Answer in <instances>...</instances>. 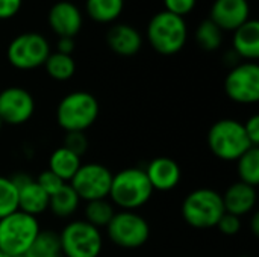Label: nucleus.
<instances>
[{
    "label": "nucleus",
    "instance_id": "nucleus-34",
    "mask_svg": "<svg viewBox=\"0 0 259 257\" xmlns=\"http://www.w3.org/2000/svg\"><path fill=\"white\" fill-rule=\"evenodd\" d=\"M23 0H0V20H8L18 14Z\"/></svg>",
    "mask_w": 259,
    "mask_h": 257
},
{
    "label": "nucleus",
    "instance_id": "nucleus-31",
    "mask_svg": "<svg viewBox=\"0 0 259 257\" xmlns=\"http://www.w3.org/2000/svg\"><path fill=\"white\" fill-rule=\"evenodd\" d=\"M219 229V232L225 236H235L241 232L243 229V223H241V218L240 217H235L232 214H225L220 221L217 223L215 226Z\"/></svg>",
    "mask_w": 259,
    "mask_h": 257
},
{
    "label": "nucleus",
    "instance_id": "nucleus-12",
    "mask_svg": "<svg viewBox=\"0 0 259 257\" xmlns=\"http://www.w3.org/2000/svg\"><path fill=\"white\" fill-rule=\"evenodd\" d=\"M35 114L33 95L21 86L0 91V120L6 126H23Z\"/></svg>",
    "mask_w": 259,
    "mask_h": 257
},
{
    "label": "nucleus",
    "instance_id": "nucleus-26",
    "mask_svg": "<svg viewBox=\"0 0 259 257\" xmlns=\"http://www.w3.org/2000/svg\"><path fill=\"white\" fill-rule=\"evenodd\" d=\"M194 38L200 48H203L206 52H214L222 47L223 30L212 20L206 18L196 27Z\"/></svg>",
    "mask_w": 259,
    "mask_h": 257
},
{
    "label": "nucleus",
    "instance_id": "nucleus-13",
    "mask_svg": "<svg viewBox=\"0 0 259 257\" xmlns=\"http://www.w3.org/2000/svg\"><path fill=\"white\" fill-rule=\"evenodd\" d=\"M18 189V211L38 217L49 211L50 195L26 173H17L11 177Z\"/></svg>",
    "mask_w": 259,
    "mask_h": 257
},
{
    "label": "nucleus",
    "instance_id": "nucleus-2",
    "mask_svg": "<svg viewBox=\"0 0 259 257\" xmlns=\"http://www.w3.org/2000/svg\"><path fill=\"white\" fill-rule=\"evenodd\" d=\"M206 144L209 151L223 162H237L253 147L246 135L243 123L234 118L215 121L208 130Z\"/></svg>",
    "mask_w": 259,
    "mask_h": 257
},
{
    "label": "nucleus",
    "instance_id": "nucleus-23",
    "mask_svg": "<svg viewBox=\"0 0 259 257\" xmlns=\"http://www.w3.org/2000/svg\"><path fill=\"white\" fill-rule=\"evenodd\" d=\"M115 212V206L109 201V198L87 201L83 208V221L97 229H106Z\"/></svg>",
    "mask_w": 259,
    "mask_h": 257
},
{
    "label": "nucleus",
    "instance_id": "nucleus-41",
    "mask_svg": "<svg viewBox=\"0 0 259 257\" xmlns=\"http://www.w3.org/2000/svg\"><path fill=\"white\" fill-rule=\"evenodd\" d=\"M238 257H250V256H238Z\"/></svg>",
    "mask_w": 259,
    "mask_h": 257
},
{
    "label": "nucleus",
    "instance_id": "nucleus-25",
    "mask_svg": "<svg viewBox=\"0 0 259 257\" xmlns=\"http://www.w3.org/2000/svg\"><path fill=\"white\" fill-rule=\"evenodd\" d=\"M58 254H62L59 233L50 229L39 230L27 251L29 257H52Z\"/></svg>",
    "mask_w": 259,
    "mask_h": 257
},
{
    "label": "nucleus",
    "instance_id": "nucleus-21",
    "mask_svg": "<svg viewBox=\"0 0 259 257\" xmlns=\"http://www.w3.org/2000/svg\"><path fill=\"white\" fill-rule=\"evenodd\" d=\"M79 204H80V198L77 197L74 189L68 183H65L59 191H56L55 194L50 195L49 211L55 217H58L61 220H67L77 212Z\"/></svg>",
    "mask_w": 259,
    "mask_h": 257
},
{
    "label": "nucleus",
    "instance_id": "nucleus-29",
    "mask_svg": "<svg viewBox=\"0 0 259 257\" xmlns=\"http://www.w3.org/2000/svg\"><path fill=\"white\" fill-rule=\"evenodd\" d=\"M90 145L88 136L85 135V132H67L64 136V144L62 147H65L67 150L73 151L74 155L80 156L87 153Z\"/></svg>",
    "mask_w": 259,
    "mask_h": 257
},
{
    "label": "nucleus",
    "instance_id": "nucleus-15",
    "mask_svg": "<svg viewBox=\"0 0 259 257\" xmlns=\"http://www.w3.org/2000/svg\"><path fill=\"white\" fill-rule=\"evenodd\" d=\"M49 20V26L50 29L59 36H68V38H74L82 27V14L79 11V8L67 0L58 2L55 3L47 15Z\"/></svg>",
    "mask_w": 259,
    "mask_h": 257
},
{
    "label": "nucleus",
    "instance_id": "nucleus-5",
    "mask_svg": "<svg viewBox=\"0 0 259 257\" xmlns=\"http://www.w3.org/2000/svg\"><path fill=\"white\" fill-rule=\"evenodd\" d=\"M188 27L184 17L168 11L155 14L147 24V39L159 55H176L187 44Z\"/></svg>",
    "mask_w": 259,
    "mask_h": 257
},
{
    "label": "nucleus",
    "instance_id": "nucleus-7",
    "mask_svg": "<svg viewBox=\"0 0 259 257\" xmlns=\"http://www.w3.org/2000/svg\"><path fill=\"white\" fill-rule=\"evenodd\" d=\"M106 235L115 247L137 250L147 244L150 224L137 211H117L106 226Z\"/></svg>",
    "mask_w": 259,
    "mask_h": 257
},
{
    "label": "nucleus",
    "instance_id": "nucleus-3",
    "mask_svg": "<svg viewBox=\"0 0 259 257\" xmlns=\"http://www.w3.org/2000/svg\"><path fill=\"white\" fill-rule=\"evenodd\" d=\"M99 100L88 91H73L61 98L56 108V123L67 132H85L99 118Z\"/></svg>",
    "mask_w": 259,
    "mask_h": 257
},
{
    "label": "nucleus",
    "instance_id": "nucleus-22",
    "mask_svg": "<svg viewBox=\"0 0 259 257\" xmlns=\"http://www.w3.org/2000/svg\"><path fill=\"white\" fill-rule=\"evenodd\" d=\"M46 73L49 77L58 82H65L71 79L76 73V62L71 55H64L59 52H50L44 62Z\"/></svg>",
    "mask_w": 259,
    "mask_h": 257
},
{
    "label": "nucleus",
    "instance_id": "nucleus-39",
    "mask_svg": "<svg viewBox=\"0 0 259 257\" xmlns=\"http://www.w3.org/2000/svg\"><path fill=\"white\" fill-rule=\"evenodd\" d=\"M12 257H29L27 254H23V256H12Z\"/></svg>",
    "mask_w": 259,
    "mask_h": 257
},
{
    "label": "nucleus",
    "instance_id": "nucleus-32",
    "mask_svg": "<svg viewBox=\"0 0 259 257\" xmlns=\"http://www.w3.org/2000/svg\"><path fill=\"white\" fill-rule=\"evenodd\" d=\"M197 0H164V11H168L175 15L184 17L187 14H190L194 6H196Z\"/></svg>",
    "mask_w": 259,
    "mask_h": 257
},
{
    "label": "nucleus",
    "instance_id": "nucleus-10",
    "mask_svg": "<svg viewBox=\"0 0 259 257\" xmlns=\"http://www.w3.org/2000/svg\"><path fill=\"white\" fill-rule=\"evenodd\" d=\"M114 173L97 162L82 164L68 185L74 189L80 201L103 200L109 197Z\"/></svg>",
    "mask_w": 259,
    "mask_h": 257
},
{
    "label": "nucleus",
    "instance_id": "nucleus-8",
    "mask_svg": "<svg viewBox=\"0 0 259 257\" xmlns=\"http://www.w3.org/2000/svg\"><path fill=\"white\" fill-rule=\"evenodd\" d=\"M61 253L64 257H99L103 251L100 229L83 220H74L59 232Z\"/></svg>",
    "mask_w": 259,
    "mask_h": 257
},
{
    "label": "nucleus",
    "instance_id": "nucleus-27",
    "mask_svg": "<svg viewBox=\"0 0 259 257\" xmlns=\"http://www.w3.org/2000/svg\"><path fill=\"white\" fill-rule=\"evenodd\" d=\"M237 170L240 182L247 183L253 188L259 185V148L252 147L247 150L238 161H237Z\"/></svg>",
    "mask_w": 259,
    "mask_h": 257
},
{
    "label": "nucleus",
    "instance_id": "nucleus-28",
    "mask_svg": "<svg viewBox=\"0 0 259 257\" xmlns=\"http://www.w3.org/2000/svg\"><path fill=\"white\" fill-rule=\"evenodd\" d=\"M18 211V189L11 177L0 176V220Z\"/></svg>",
    "mask_w": 259,
    "mask_h": 257
},
{
    "label": "nucleus",
    "instance_id": "nucleus-16",
    "mask_svg": "<svg viewBox=\"0 0 259 257\" xmlns=\"http://www.w3.org/2000/svg\"><path fill=\"white\" fill-rule=\"evenodd\" d=\"M144 173L153 191H161V192H168L175 189L182 179V171L179 164L167 156H159L152 159L149 165L144 168Z\"/></svg>",
    "mask_w": 259,
    "mask_h": 257
},
{
    "label": "nucleus",
    "instance_id": "nucleus-17",
    "mask_svg": "<svg viewBox=\"0 0 259 257\" xmlns=\"http://www.w3.org/2000/svg\"><path fill=\"white\" fill-rule=\"evenodd\" d=\"M222 198L225 211L241 218L253 212L258 201V192L256 188L238 180L228 186L225 194H222Z\"/></svg>",
    "mask_w": 259,
    "mask_h": 257
},
{
    "label": "nucleus",
    "instance_id": "nucleus-30",
    "mask_svg": "<svg viewBox=\"0 0 259 257\" xmlns=\"http://www.w3.org/2000/svg\"><path fill=\"white\" fill-rule=\"evenodd\" d=\"M35 182H36L49 195L55 194L56 191H59V189L65 185V182L61 180V179H59L55 173H52L50 170L41 171V173L38 174V177L35 179Z\"/></svg>",
    "mask_w": 259,
    "mask_h": 257
},
{
    "label": "nucleus",
    "instance_id": "nucleus-11",
    "mask_svg": "<svg viewBox=\"0 0 259 257\" xmlns=\"http://www.w3.org/2000/svg\"><path fill=\"white\" fill-rule=\"evenodd\" d=\"M226 95L238 105H255L259 101V65L243 62L235 65L225 79Z\"/></svg>",
    "mask_w": 259,
    "mask_h": 257
},
{
    "label": "nucleus",
    "instance_id": "nucleus-37",
    "mask_svg": "<svg viewBox=\"0 0 259 257\" xmlns=\"http://www.w3.org/2000/svg\"><path fill=\"white\" fill-rule=\"evenodd\" d=\"M3 126H5V124H3V121H2V120H0V130H2V129H3Z\"/></svg>",
    "mask_w": 259,
    "mask_h": 257
},
{
    "label": "nucleus",
    "instance_id": "nucleus-1",
    "mask_svg": "<svg viewBox=\"0 0 259 257\" xmlns=\"http://www.w3.org/2000/svg\"><path fill=\"white\" fill-rule=\"evenodd\" d=\"M153 192L144 170L132 167L114 174L108 198L120 211H138L150 201Z\"/></svg>",
    "mask_w": 259,
    "mask_h": 257
},
{
    "label": "nucleus",
    "instance_id": "nucleus-18",
    "mask_svg": "<svg viewBox=\"0 0 259 257\" xmlns=\"http://www.w3.org/2000/svg\"><path fill=\"white\" fill-rule=\"evenodd\" d=\"M108 47L118 56H134L143 47L141 33L131 24H114L106 33Z\"/></svg>",
    "mask_w": 259,
    "mask_h": 257
},
{
    "label": "nucleus",
    "instance_id": "nucleus-9",
    "mask_svg": "<svg viewBox=\"0 0 259 257\" xmlns=\"http://www.w3.org/2000/svg\"><path fill=\"white\" fill-rule=\"evenodd\" d=\"M50 55L49 41L36 32H24L17 35L8 45L6 56L9 64L17 70H35L44 65Z\"/></svg>",
    "mask_w": 259,
    "mask_h": 257
},
{
    "label": "nucleus",
    "instance_id": "nucleus-20",
    "mask_svg": "<svg viewBox=\"0 0 259 257\" xmlns=\"http://www.w3.org/2000/svg\"><path fill=\"white\" fill-rule=\"evenodd\" d=\"M80 165H82L80 156L74 155L73 151H70V150H67L65 147L61 145V147H58L56 150H53L50 153L47 170H50L61 180L68 183L73 179V176L77 173Z\"/></svg>",
    "mask_w": 259,
    "mask_h": 257
},
{
    "label": "nucleus",
    "instance_id": "nucleus-6",
    "mask_svg": "<svg viewBox=\"0 0 259 257\" xmlns=\"http://www.w3.org/2000/svg\"><path fill=\"white\" fill-rule=\"evenodd\" d=\"M39 230L36 217L15 211L0 220V250L6 257L27 254Z\"/></svg>",
    "mask_w": 259,
    "mask_h": 257
},
{
    "label": "nucleus",
    "instance_id": "nucleus-33",
    "mask_svg": "<svg viewBox=\"0 0 259 257\" xmlns=\"http://www.w3.org/2000/svg\"><path fill=\"white\" fill-rule=\"evenodd\" d=\"M246 135L250 141V144L253 147L259 145V115H252L246 120V123H243Z\"/></svg>",
    "mask_w": 259,
    "mask_h": 257
},
{
    "label": "nucleus",
    "instance_id": "nucleus-38",
    "mask_svg": "<svg viewBox=\"0 0 259 257\" xmlns=\"http://www.w3.org/2000/svg\"><path fill=\"white\" fill-rule=\"evenodd\" d=\"M0 257H6V256H5V253H3L2 250H0Z\"/></svg>",
    "mask_w": 259,
    "mask_h": 257
},
{
    "label": "nucleus",
    "instance_id": "nucleus-4",
    "mask_svg": "<svg viewBox=\"0 0 259 257\" xmlns=\"http://www.w3.org/2000/svg\"><path fill=\"white\" fill-rule=\"evenodd\" d=\"M225 214L222 194L211 188H197L191 191L181 204L182 220L197 230L215 227Z\"/></svg>",
    "mask_w": 259,
    "mask_h": 257
},
{
    "label": "nucleus",
    "instance_id": "nucleus-14",
    "mask_svg": "<svg viewBox=\"0 0 259 257\" xmlns=\"http://www.w3.org/2000/svg\"><path fill=\"white\" fill-rule=\"evenodd\" d=\"M209 20H212L223 32H234L250 20V5L247 0H214Z\"/></svg>",
    "mask_w": 259,
    "mask_h": 257
},
{
    "label": "nucleus",
    "instance_id": "nucleus-35",
    "mask_svg": "<svg viewBox=\"0 0 259 257\" xmlns=\"http://www.w3.org/2000/svg\"><path fill=\"white\" fill-rule=\"evenodd\" d=\"M74 47H76L74 38L62 36V38H59V41H58V50H56V52L64 53V55H71V53L74 52Z\"/></svg>",
    "mask_w": 259,
    "mask_h": 257
},
{
    "label": "nucleus",
    "instance_id": "nucleus-19",
    "mask_svg": "<svg viewBox=\"0 0 259 257\" xmlns=\"http://www.w3.org/2000/svg\"><path fill=\"white\" fill-rule=\"evenodd\" d=\"M234 52L247 62H256L259 58V23L256 20H247L232 36Z\"/></svg>",
    "mask_w": 259,
    "mask_h": 257
},
{
    "label": "nucleus",
    "instance_id": "nucleus-36",
    "mask_svg": "<svg viewBox=\"0 0 259 257\" xmlns=\"http://www.w3.org/2000/svg\"><path fill=\"white\" fill-rule=\"evenodd\" d=\"M250 230L255 236L259 235V214H253L250 218Z\"/></svg>",
    "mask_w": 259,
    "mask_h": 257
},
{
    "label": "nucleus",
    "instance_id": "nucleus-40",
    "mask_svg": "<svg viewBox=\"0 0 259 257\" xmlns=\"http://www.w3.org/2000/svg\"><path fill=\"white\" fill-rule=\"evenodd\" d=\"M52 257H64L62 254H58V256H52Z\"/></svg>",
    "mask_w": 259,
    "mask_h": 257
},
{
    "label": "nucleus",
    "instance_id": "nucleus-24",
    "mask_svg": "<svg viewBox=\"0 0 259 257\" xmlns=\"http://www.w3.org/2000/svg\"><path fill=\"white\" fill-rule=\"evenodd\" d=\"M124 0H87V12L97 23H112L123 12Z\"/></svg>",
    "mask_w": 259,
    "mask_h": 257
}]
</instances>
